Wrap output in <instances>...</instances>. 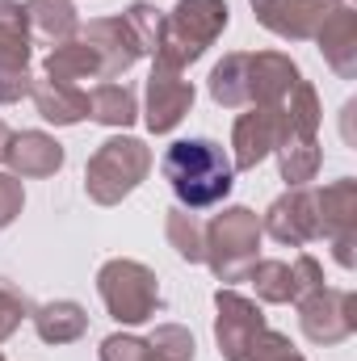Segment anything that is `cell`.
<instances>
[{"label":"cell","instance_id":"1","mask_svg":"<svg viewBox=\"0 0 357 361\" xmlns=\"http://www.w3.org/2000/svg\"><path fill=\"white\" fill-rule=\"evenodd\" d=\"M303 80L298 63L282 51H231L210 68L206 89L223 109H248V105H273Z\"/></svg>","mask_w":357,"mask_h":361},{"label":"cell","instance_id":"2","mask_svg":"<svg viewBox=\"0 0 357 361\" xmlns=\"http://www.w3.org/2000/svg\"><path fill=\"white\" fill-rule=\"evenodd\" d=\"M214 341L223 361H303V353L290 345V336L273 332L265 324V311L244 298L231 286L214 290Z\"/></svg>","mask_w":357,"mask_h":361},{"label":"cell","instance_id":"3","mask_svg":"<svg viewBox=\"0 0 357 361\" xmlns=\"http://www.w3.org/2000/svg\"><path fill=\"white\" fill-rule=\"evenodd\" d=\"M160 173L169 180V189L177 193L181 210L219 206V202L231 193V185H236L231 156H227L223 143H214V139H177V143L164 152Z\"/></svg>","mask_w":357,"mask_h":361},{"label":"cell","instance_id":"4","mask_svg":"<svg viewBox=\"0 0 357 361\" xmlns=\"http://www.w3.org/2000/svg\"><path fill=\"white\" fill-rule=\"evenodd\" d=\"M231 21V8L227 0H177L169 13H164V25H160V51L152 63H164V68H185L193 59H202L219 34L227 30Z\"/></svg>","mask_w":357,"mask_h":361},{"label":"cell","instance_id":"5","mask_svg":"<svg viewBox=\"0 0 357 361\" xmlns=\"http://www.w3.org/2000/svg\"><path fill=\"white\" fill-rule=\"evenodd\" d=\"M147 173H152V147L135 135H114L85 164V193L97 206H118L147 180Z\"/></svg>","mask_w":357,"mask_h":361},{"label":"cell","instance_id":"6","mask_svg":"<svg viewBox=\"0 0 357 361\" xmlns=\"http://www.w3.org/2000/svg\"><path fill=\"white\" fill-rule=\"evenodd\" d=\"M261 219L248 206H223L206 223V265L219 281H244V273L257 265L261 252Z\"/></svg>","mask_w":357,"mask_h":361},{"label":"cell","instance_id":"7","mask_svg":"<svg viewBox=\"0 0 357 361\" xmlns=\"http://www.w3.org/2000/svg\"><path fill=\"white\" fill-rule=\"evenodd\" d=\"M97 294H101L105 311L126 328L147 324L160 311V281L143 261H126V257L105 261L97 269Z\"/></svg>","mask_w":357,"mask_h":361},{"label":"cell","instance_id":"8","mask_svg":"<svg viewBox=\"0 0 357 361\" xmlns=\"http://www.w3.org/2000/svg\"><path fill=\"white\" fill-rule=\"evenodd\" d=\"M286 139H290V118H286L282 101H273V105H248L236 118V126H231V169L236 173H253Z\"/></svg>","mask_w":357,"mask_h":361},{"label":"cell","instance_id":"9","mask_svg":"<svg viewBox=\"0 0 357 361\" xmlns=\"http://www.w3.org/2000/svg\"><path fill=\"white\" fill-rule=\"evenodd\" d=\"M30 21H25V4L17 0H0V105H13L21 97H30Z\"/></svg>","mask_w":357,"mask_h":361},{"label":"cell","instance_id":"10","mask_svg":"<svg viewBox=\"0 0 357 361\" xmlns=\"http://www.w3.org/2000/svg\"><path fill=\"white\" fill-rule=\"evenodd\" d=\"M298 328L311 345H341L357 332V294L353 290H337V286H320L311 294H303L298 302Z\"/></svg>","mask_w":357,"mask_h":361},{"label":"cell","instance_id":"11","mask_svg":"<svg viewBox=\"0 0 357 361\" xmlns=\"http://www.w3.org/2000/svg\"><path fill=\"white\" fill-rule=\"evenodd\" d=\"M315 210H320V240L332 244L337 265H357V180L341 177L324 189H315Z\"/></svg>","mask_w":357,"mask_h":361},{"label":"cell","instance_id":"12","mask_svg":"<svg viewBox=\"0 0 357 361\" xmlns=\"http://www.w3.org/2000/svg\"><path fill=\"white\" fill-rule=\"evenodd\" d=\"M244 281H253L261 302H298L303 294L324 286V265L307 252L294 261H257L244 273Z\"/></svg>","mask_w":357,"mask_h":361},{"label":"cell","instance_id":"13","mask_svg":"<svg viewBox=\"0 0 357 361\" xmlns=\"http://www.w3.org/2000/svg\"><path fill=\"white\" fill-rule=\"evenodd\" d=\"M261 231L269 240L286 244V248H303V244H315L320 240V210H315V189L307 185H294L286 189L282 197H273L261 219Z\"/></svg>","mask_w":357,"mask_h":361},{"label":"cell","instance_id":"14","mask_svg":"<svg viewBox=\"0 0 357 361\" xmlns=\"http://www.w3.org/2000/svg\"><path fill=\"white\" fill-rule=\"evenodd\" d=\"M253 17L286 42H311L341 0H248Z\"/></svg>","mask_w":357,"mask_h":361},{"label":"cell","instance_id":"15","mask_svg":"<svg viewBox=\"0 0 357 361\" xmlns=\"http://www.w3.org/2000/svg\"><path fill=\"white\" fill-rule=\"evenodd\" d=\"M193 109V85L181 76L177 68H164V63H152V76H147V109H143V122L152 135H169L177 130L181 118Z\"/></svg>","mask_w":357,"mask_h":361},{"label":"cell","instance_id":"16","mask_svg":"<svg viewBox=\"0 0 357 361\" xmlns=\"http://www.w3.org/2000/svg\"><path fill=\"white\" fill-rule=\"evenodd\" d=\"M76 34L89 42L92 51H97V59H101V76H105V80L126 76V72L143 59L139 38L131 34L126 17H92L89 25H80Z\"/></svg>","mask_w":357,"mask_h":361},{"label":"cell","instance_id":"17","mask_svg":"<svg viewBox=\"0 0 357 361\" xmlns=\"http://www.w3.org/2000/svg\"><path fill=\"white\" fill-rule=\"evenodd\" d=\"M315 42H320L324 63H328L341 80H357V8L353 4L341 0V4L324 17Z\"/></svg>","mask_w":357,"mask_h":361},{"label":"cell","instance_id":"18","mask_svg":"<svg viewBox=\"0 0 357 361\" xmlns=\"http://www.w3.org/2000/svg\"><path fill=\"white\" fill-rule=\"evenodd\" d=\"M4 164L13 177H55L63 169V147L47 135V130H21L8 139V152H4Z\"/></svg>","mask_w":357,"mask_h":361},{"label":"cell","instance_id":"19","mask_svg":"<svg viewBox=\"0 0 357 361\" xmlns=\"http://www.w3.org/2000/svg\"><path fill=\"white\" fill-rule=\"evenodd\" d=\"M34 97V109L42 122H55V126H76L89 118V89L80 85H63V80H51V76H38L30 85Z\"/></svg>","mask_w":357,"mask_h":361},{"label":"cell","instance_id":"20","mask_svg":"<svg viewBox=\"0 0 357 361\" xmlns=\"http://www.w3.org/2000/svg\"><path fill=\"white\" fill-rule=\"evenodd\" d=\"M30 319H34V332L47 345H72L89 332V311L76 298H51V302L34 307Z\"/></svg>","mask_w":357,"mask_h":361},{"label":"cell","instance_id":"21","mask_svg":"<svg viewBox=\"0 0 357 361\" xmlns=\"http://www.w3.org/2000/svg\"><path fill=\"white\" fill-rule=\"evenodd\" d=\"M42 76L63 80V85H80V89H85V80H105L97 51H92L80 34L68 38V42H59V47H51V55L42 59Z\"/></svg>","mask_w":357,"mask_h":361},{"label":"cell","instance_id":"22","mask_svg":"<svg viewBox=\"0 0 357 361\" xmlns=\"http://www.w3.org/2000/svg\"><path fill=\"white\" fill-rule=\"evenodd\" d=\"M25 21H30V38L59 47L68 38H76L80 30V13L72 0H25Z\"/></svg>","mask_w":357,"mask_h":361},{"label":"cell","instance_id":"23","mask_svg":"<svg viewBox=\"0 0 357 361\" xmlns=\"http://www.w3.org/2000/svg\"><path fill=\"white\" fill-rule=\"evenodd\" d=\"M89 118L101 126H114V130H126L135 118H139V101L135 92L118 80H105L89 92Z\"/></svg>","mask_w":357,"mask_h":361},{"label":"cell","instance_id":"24","mask_svg":"<svg viewBox=\"0 0 357 361\" xmlns=\"http://www.w3.org/2000/svg\"><path fill=\"white\" fill-rule=\"evenodd\" d=\"M277 169H282V180L294 189V185H307V180H315L320 173V164H324V147H320V139H286L277 152Z\"/></svg>","mask_w":357,"mask_h":361},{"label":"cell","instance_id":"25","mask_svg":"<svg viewBox=\"0 0 357 361\" xmlns=\"http://www.w3.org/2000/svg\"><path fill=\"white\" fill-rule=\"evenodd\" d=\"M164 235H169V244L177 248L181 261H189V265H206V223H202L198 214H189V210L173 206L169 219H164Z\"/></svg>","mask_w":357,"mask_h":361},{"label":"cell","instance_id":"26","mask_svg":"<svg viewBox=\"0 0 357 361\" xmlns=\"http://www.w3.org/2000/svg\"><path fill=\"white\" fill-rule=\"evenodd\" d=\"M282 105H286V118H290V139H315L320 135L324 109H320V92L311 89L307 80H298L294 89L286 92Z\"/></svg>","mask_w":357,"mask_h":361},{"label":"cell","instance_id":"27","mask_svg":"<svg viewBox=\"0 0 357 361\" xmlns=\"http://www.w3.org/2000/svg\"><path fill=\"white\" fill-rule=\"evenodd\" d=\"M147 349L156 361H193L198 345H193V332L181 328V324H160L152 336H147Z\"/></svg>","mask_w":357,"mask_h":361},{"label":"cell","instance_id":"28","mask_svg":"<svg viewBox=\"0 0 357 361\" xmlns=\"http://www.w3.org/2000/svg\"><path fill=\"white\" fill-rule=\"evenodd\" d=\"M122 17H126L131 34L139 38V51L156 59V51H160V25H164V13H160L156 4H147V0H135Z\"/></svg>","mask_w":357,"mask_h":361},{"label":"cell","instance_id":"29","mask_svg":"<svg viewBox=\"0 0 357 361\" xmlns=\"http://www.w3.org/2000/svg\"><path fill=\"white\" fill-rule=\"evenodd\" d=\"M30 298L25 294H17L13 286H0V341H8L17 328H21V319H30Z\"/></svg>","mask_w":357,"mask_h":361},{"label":"cell","instance_id":"30","mask_svg":"<svg viewBox=\"0 0 357 361\" xmlns=\"http://www.w3.org/2000/svg\"><path fill=\"white\" fill-rule=\"evenodd\" d=\"M97 353H101V361H147V357H152L147 341H139V336H126V332H114V336H105Z\"/></svg>","mask_w":357,"mask_h":361},{"label":"cell","instance_id":"31","mask_svg":"<svg viewBox=\"0 0 357 361\" xmlns=\"http://www.w3.org/2000/svg\"><path fill=\"white\" fill-rule=\"evenodd\" d=\"M21 206H25V189H21V177H13V173H0V231L17 223Z\"/></svg>","mask_w":357,"mask_h":361},{"label":"cell","instance_id":"32","mask_svg":"<svg viewBox=\"0 0 357 361\" xmlns=\"http://www.w3.org/2000/svg\"><path fill=\"white\" fill-rule=\"evenodd\" d=\"M8 139H13V130H8L4 118H0V160H4V152H8Z\"/></svg>","mask_w":357,"mask_h":361},{"label":"cell","instance_id":"33","mask_svg":"<svg viewBox=\"0 0 357 361\" xmlns=\"http://www.w3.org/2000/svg\"><path fill=\"white\" fill-rule=\"evenodd\" d=\"M0 361H4V353H0Z\"/></svg>","mask_w":357,"mask_h":361},{"label":"cell","instance_id":"34","mask_svg":"<svg viewBox=\"0 0 357 361\" xmlns=\"http://www.w3.org/2000/svg\"><path fill=\"white\" fill-rule=\"evenodd\" d=\"M147 361H156V357H147Z\"/></svg>","mask_w":357,"mask_h":361}]
</instances>
